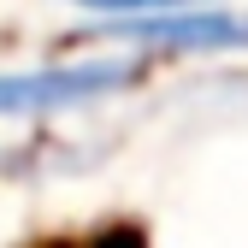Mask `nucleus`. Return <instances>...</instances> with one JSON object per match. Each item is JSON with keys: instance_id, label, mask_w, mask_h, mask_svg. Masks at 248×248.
I'll return each instance as SVG.
<instances>
[{"instance_id": "nucleus-1", "label": "nucleus", "mask_w": 248, "mask_h": 248, "mask_svg": "<svg viewBox=\"0 0 248 248\" xmlns=\"http://www.w3.org/2000/svg\"><path fill=\"white\" fill-rule=\"evenodd\" d=\"M142 77L136 59H77L47 71H0V112H65L101 95H118Z\"/></svg>"}, {"instance_id": "nucleus-2", "label": "nucleus", "mask_w": 248, "mask_h": 248, "mask_svg": "<svg viewBox=\"0 0 248 248\" xmlns=\"http://www.w3.org/2000/svg\"><path fill=\"white\" fill-rule=\"evenodd\" d=\"M101 36L136 47H171V53H225V47H248V12H195V6L118 12L101 24Z\"/></svg>"}, {"instance_id": "nucleus-3", "label": "nucleus", "mask_w": 248, "mask_h": 248, "mask_svg": "<svg viewBox=\"0 0 248 248\" xmlns=\"http://www.w3.org/2000/svg\"><path fill=\"white\" fill-rule=\"evenodd\" d=\"M71 6L95 12V18H118V12H166V6H201V0H71Z\"/></svg>"}, {"instance_id": "nucleus-4", "label": "nucleus", "mask_w": 248, "mask_h": 248, "mask_svg": "<svg viewBox=\"0 0 248 248\" xmlns=\"http://www.w3.org/2000/svg\"><path fill=\"white\" fill-rule=\"evenodd\" d=\"M77 248H148V231H142L136 219H118V225L95 231V236H89V242H77Z\"/></svg>"}]
</instances>
